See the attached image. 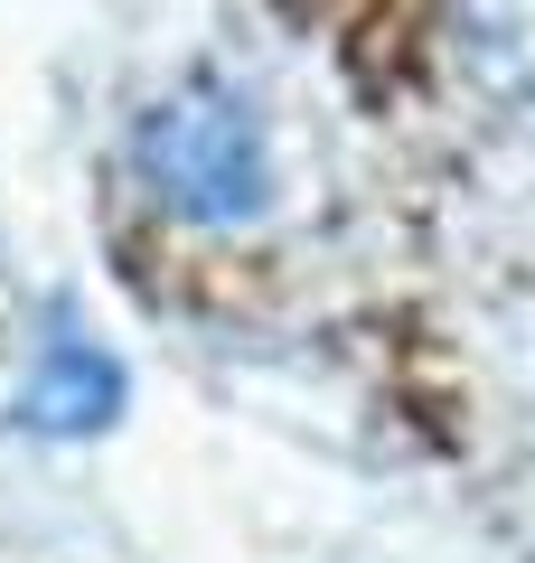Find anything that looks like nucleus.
<instances>
[{
  "instance_id": "1",
  "label": "nucleus",
  "mask_w": 535,
  "mask_h": 563,
  "mask_svg": "<svg viewBox=\"0 0 535 563\" xmlns=\"http://www.w3.org/2000/svg\"><path fill=\"white\" fill-rule=\"evenodd\" d=\"M132 161L151 179V198L188 225H254L273 207V141L263 113L226 85H178L141 113Z\"/></svg>"
},
{
  "instance_id": "2",
  "label": "nucleus",
  "mask_w": 535,
  "mask_h": 563,
  "mask_svg": "<svg viewBox=\"0 0 535 563\" xmlns=\"http://www.w3.org/2000/svg\"><path fill=\"white\" fill-rule=\"evenodd\" d=\"M113 404H122V366L85 339H47L20 385V422H39V432H103Z\"/></svg>"
},
{
  "instance_id": "3",
  "label": "nucleus",
  "mask_w": 535,
  "mask_h": 563,
  "mask_svg": "<svg viewBox=\"0 0 535 563\" xmlns=\"http://www.w3.org/2000/svg\"><path fill=\"white\" fill-rule=\"evenodd\" d=\"M451 38L489 95L535 103V0H451Z\"/></svg>"
}]
</instances>
